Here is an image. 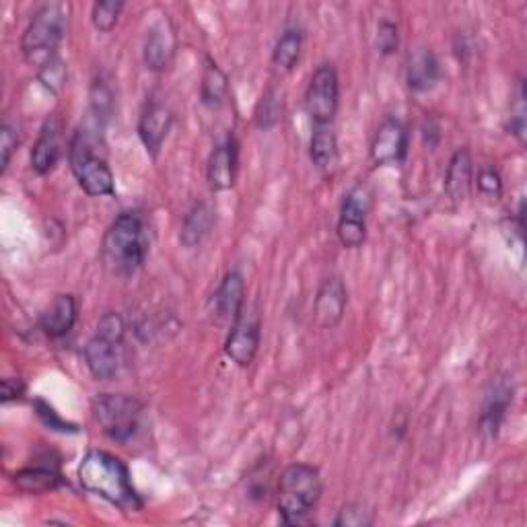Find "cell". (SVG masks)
Here are the masks:
<instances>
[{"label":"cell","instance_id":"6da1fadb","mask_svg":"<svg viewBox=\"0 0 527 527\" xmlns=\"http://www.w3.org/2000/svg\"><path fill=\"white\" fill-rule=\"evenodd\" d=\"M79 482L87 493L112 503L122 511L143 507L130 480L126 464L108 451H89L79 466Z\"/></svg>","mask_w":527,"mask_h":527},{"label":"cell","instance_id":"7a4b0ae2","mask_svg":"<svg viewBox=\"0 0 527 527\" xmlns=\"http://www.w3.org/2000/svg\"><path fill=\"white\" fill-rule=\"evenodd\" d=\"M149 256V237L143 219L122 213L103 235L101 262L110 274L128 278L136 274Z\"/></svg>","mask_w":527,"mask_h":527},{"label":"cell","instance_id":"3957f363","mask_svg":"<svg viewBox=\"0 0 527 527\" xmlns=\"http://www.w3.org/2000/svg\"><path fill=\"white\" fill-rule=\"evenodd\" d=\"M322 497V478L318 468L291 464L280 474L276 505L285 525H303Z\"/></svg>","mask_w":527,"mask_h":527},{"label":"cell","instance_id":"277c9868","mask_svg":"<svg viewBox=\"0 0 527 527\" xmlns=\"http://www.w3.org/2000/svg\"><path fill=\"white\" fill-rule=\"evenodd\" d=\"M68 27V5L48 3L38 9L23 31L21 52L31 66L44 68L58 58L60 42Z\"/></svg>","mask_w":527,"mask_h":527},{"label":"cell","instance_id":"5b68a950","mask_svg":"<svg viewBox=\"0 0 527 527\" xmlns=\"http://www.w3.org/2000/svg\"><path fill=\"white\" fill-rule=\"evenodd\" d=\"M68 163L85 194L93 198L116 194L114 173L108 165V159L99 151L97 138L87 128H79L73 140H70Z\"/></svg>","mask_w":527,"mask_h":527},{"label":"cell","instance_id":"8992f818","mask_svg":"<svg viewBox=\"0 0 527 527\" xmlns=\"http://www.w3.org/2000/svg\"><path fill=\"white\" fill-rule=\"evenodd\" d=\"M124 334L126 324L120 313L108 311L101 315L95 334L85 346L87 367L97 381H110L120 373L124 363Z\"/></svg>","mask_w":527,"mask_h":527},{"label":"cell","instance_id":"52a82bcc","mask_svg":"<svg viewBox=\"0 0 527 527\" xmlns=\"http://www.w3.org/2000/svg\"><path fill=\"white\" fill-rule=\"evenodd\" d=\"M143 410V402L126 394H99L91 404L97 427L105 437L118 443H128L136 437Z\"/></svg>","mask_w":527,"mask_h":527},{"label":"cell","instance_id":"ba28073f","mask_svg":"<svg viewBox=\"0 0 527 527\" xmlns=\"http://www.w3.org/2000/svg\"><path fill=\"white\" fill-rule=\"evenodd\" d=\"M373 196L365 184L350 188L342 200L336 235L346 250H357L367 239V217L371 213Z\"/></svg>","mask_w":527,"mask_h":527},{"label":"cell","instance_id":"9c48e42d","mask_svg":"<svg viewBox=\"0 0 527 527\" xmlns=\"http://www.w3.org/2000/svg\"><path fill=\"white\" fill-rule=\"evenodd\" d=\"M340 99V83L338 73L332 64H322L315 70L307 93H305V108L315 126H330Z\"/></svg>","mask_w":527,"mask_h":527},{"label":"cell","instance_id":"30bf717a","mask_svg":"<svg viewBox=\"0 0 527 527\" xmlns=\"http://www.w3.org/2000/svg\"><path fill=\"white\" fill-rule=\"evenodd\" d=\"M260 346V315L256 309L248 307L239 313V318L231 324V332L225 342V355L237 367H250L256 359Z\"/></svg>","mask_w":527,"mask_h":527},{"label":"cell","instance_id":"8fae6325","mask_svg":"<svg viewBox=\"0 0 527 527\" xmlns=\"http://www.w3.org/2000/svg\"><path fill=\"white\" fill-rule=\"evenodd\" d=\"M171 126H173V112L169 108V103L161 97L151 95L145 103L143 114H140L138 136L153 157H157V153L161 151Z\"/></svg>","mask_w":527,"mask_h":527},{"label":"cell","instance_id":"7c38bea8","mask_svg":"<svg viewBox=\"0 0 527 527\" xmlns=\"http://www.w3.org/2000/svg\"><path fill=\"white\" fill-rule=\"evenodd\" d=\"M513 402V383L509 377H495L490 381L488 390L484 394V404H482V414L478 420L480 433L488 439H493L499 435L501 425L505 420V414Z\"/></svg>","mask_w":527,"mask_h":527},{"label":"cell","instance_id":"4fadbf2b","mask_svg":"<svg viewBox=\"0 0 527 527\" xmlns=\"http://www.w3.org/2000/svg\"><path fill=\"white\" fill-rule=\"evenodd\" d=\"M348 303V293L342 283V278L330 276L318 289V295H315L313 301V322L322 330H332L336 328L346 311Z\"/></svg>","mask_w":527,"mask_h":527},{"label":"cell","instance_id":"5bb4252c","mask_svg":"<svg viewBox=\"0 0 527 527\" xmlns=\"http://www.w3.org/2000/svg\"><path fill=\"white\" fill-rule=\"evenodd\" d=\"M406 151H408V132L404 124L396 118H388L375 132V138L371 143V161L377 167L396 165L404 161Z\"/></svg>","mask_w":527,"mask_h":527},{"label":"cell","instance_id":"9a60e30c","mask_svg":"<svg viewBox=\"0 0 527 527\" xmlns=\"http://www.w3.org/2000/svg\"><path fill=\"white\" fill-rule=\"evenodd\" d=\"M62 155V120L52 114L42 124L38 140L31 149V169L38 175L50 173Z\"/></svg>","mask_w":527,"mask_h":527},{"label":"cell","instance_id":"2e32d148","mask_svg":"<svg viewBox=\"0 0 527 527\" xmlns=\"http://www.w3.org/2000/svg\"><path fill=\"white\" fill-rule=\"evenodd\" d=\"M175 48H178V38H175V29L169 23V19L157 21L145 38V48H143V58L149 70L153 73H163L169 68Z\"/></svg>","mask_w":527,"mask_h":527},{"label":"cell","instance_id":"e0dca14e","mask_svg":"<svg viewBox=\"0 0 527 527\" xmlns=\"http://www.w3.org/2000/svg\"><path fill=\"white\" fill-rule=\"evenodd\" d=\"M237 178V143L229 138L227 143L217 145L208 157L206 180L213 192H227L235 186Z\"/></svg>","mask_w":527,"mask_h":527},{"label":"cell","instance_id":"ac0fdd59","mask_svg":"<svg viewBox=\"0 0 527 527\" xmlns=\"http://www.w3.org/2000/svg\"><path fill=\"white\" fill-rule=\"evenodd\" d=\"M79 305L73 295H58L42 313L40 328L50 338H64L77 324Z\"/></svg>","mask_w":527,"mask_h":527},{"label":"cell","instance_id":"d6986e66","mask_svg":"<svg viewBox=\"0 0 527 527\" xmlns=\"http://www.w3.org/2000/svg\"><path fill=\"white\" fill-rule=\"evenodd\" d=\"M213 305H215V313L223 322L233 324L239 318V313L245 307V283L243 276L237 270L225 274L213 297Z\"/></svg>","mask_w":527,"mask_h":527},{"label":"cell","instance_id":"ffe728a7","mask_svg":"<svg viewBox=\"0 0 527 527\" xmlns=\"http://www.w3.org/2000/svg\"><path fill=\"white\" fill-rule=\"evenodd\" d=\"M472 171L474 167L470 151L466 147L455 151L445 173V194L451 202L460 204L468 198L472 190Z\"/></svg>","mask_w":527,"mask_h":527},{"label":"cell","instance_id":"44dd1931","mask_svg":"<svg viewBox=\"0 0 527 527\" xmlns=\"http://www.w3.org/2000/svg\"><path fill=\"white\" fill-rule=\"evenodd\" d=\"M441 77V68L437 56L429 48L416 50L406 66V83L412 91L425 93L431 91Z\"/></svg>","mask_w":527,"mask_h":527},{"label":"cell","instance_id":"7402d4cb","mask_svg":"<svg viewBox=\"0 0 527 527\" xmlns=\"http://www.w3.org/2000/svg\"><path fill=\"white\" fill-rule=\"evenodd\" d=\"M229 97V79L223 68L213 60L206 58L200 83V99L208 110H219Z\"/></svg>","mask_w":527,"mask_h":527},{"label":"cell","instance_id":"603a6c76","mask_svg":"<svg viewBox=\"0 0 527 527\" xmlns=\"http://www.w3.org/2000/svg\"><path fill=\"white\" fill-rule=\"evenodd\" d=\"M62 476L54 466L23 468L13 476V484L25 495H44L62 484Z\"/></svg>","mask_w":527,"mask_h":527},{"label":"cell","instance_id":"cb8c5ba5","mask_svg":"<svg viewBox=\"0 0 527 527\" xmlns=\"http://www.w3.org/2000/svg\"><path fill=\"white\" fill-rule=\"evenodd\" d=\"M215 225V213L206 202H196L182 223L180 241L184 248H196Z\"/></svg>","mask_w":527,"mask_h":527},{"label":"cell","instance_id":"d4e9b609","mask_svg":"<svg viewBox=\"0 0 527 527\" xmlns=\"http://www.w3.org/2000/svg\"><path fill=\"white\" fill-rule=\"evenodd\" d=\"M309 155H311L313 165L322 171H328L336 165L338 140L330 126H315L311 134V143H309Z\"/></svg>","mask_w":527,"mask_h":527},{"label":"cell","instance_id":"484cf974","mask_svg":"<svg viewBox=\"0 0 527 527\" xmlns=\"http://www.w3.org/2000/svg\"><path fill=\"white\" fill-rule=\"evenodd\" d=\"M303 50V33L299 29H287L274 46L272 64L280 73H291L297 66Z\"/></svg>","mask_w":527,"mask_h":527},{"label":"cell","instance_id":"4316f807","mask_svg":"<svg viewBox=\"0 0 527 527\" xmlns=\"http://www.w3.org/2000/svg\"><path fill=\"white\" fill-rule=\"evenodd\" d=\"M280 118H283V99L274 89H268L256 108V126L260 130H270L280 122Z\"/></svg>","mask_w":527,"mask_h":527},{"label":"cell","instance_id":"83f0119b","mask_svg":"<svg viewBox=\"0 0 527 527\" xmlns=\"http://www.w3.org/2000/svg\"><path fill=\"white\" fill-rule=\"evenodd\" d=\"M122 9V0H101V3H95L91 9V21L95 29L101 33H110L118 25Z\"/></svg>","mask_w":527,"mask_h":527},{"label":"cell","instance_id":"f1b7e54d","mask_svg":"<svg viewBox=\"0 0 527 527\" xmlns=\"http://www.w3.org/2000/svg\"><path fill=\"white\" fill-rule=\"evenodd\" d=\"M373 513L359 503H348L338 511V517L334 519L336 527H371L373 525Z\"/></svg>","mask_w":527,"mask_h":527},{"label":"cell","instance_id":"f546056e","mask_svg":"<svg viewBox=\"0 0 527 527\" xmlns=\"http://www.w3.org/2000/svg\"><path fill=\"white\" fill-rule=\"evenodd\" d=\"M91 105L97 114V120H108L114 110V95L103 81H93L91 85Z\"/></svg>","mask_w":527,"mask_h":527},{"label":"cell","instance_id":"4dcf8cb0","mask_svg":"<svg viewBox=\"0 0 527 527\" xmlns=\"http://www.w3.org/2000/svg\"><path fill=\"white\" fill-rule=\"evenodd\" d=\"M400 48V33H398V25L383 19L377 27V50L383 56H392L396 54Z\"/></svg>","mask_w":527,"mask_h":527},{"label":"cell","instance_id":"1f68e13d","mask_svg":"<svg viewBox=\"0 0 527 527\" xmlns=\"http://www.w3.org/2000/svg\"><path fill=\"white\" fill-rule=\"evenodd\" d=\"M17 147H19V132L9 122H5L0 126V173H5L9 169V163Z\"/></svg>","mask_w":527,"mask_h":527},{"label":"cell","instance_id":"d6a6232c","mask_svg":"<svg viewBox=\"0 0 527 527\" xmlns=\"http://www.w3.org/2000/svg\"><path fill=\"white\" fill-rule=\"evenodd\" d=\"M478 192L490 200H499L503 194L501 173L495 167H482L478 173Z\"/></svg>","mask_w":527,"mask_h":527},{"label":"cell","instance_id":"836d02e7","mask_svg":"<svg viewBox=\"0 0 527 527\" xmlns=\"http://www.w3.org/2000/svg\"><path fill=\"white\" fill-rule=\"evenodd\" d=\"M35 414L40 416L42 423L46 427H50L52 431H60V433H77V427L66 423L64 418H60V414L50 406L46 404L44 400H35Z\"/></svg>","mask_w":527,"mask_h":527},{"label":"cell","instance_id":"e575fe53","mask_svg":"<svg viewBox=\"0 0 527 527\" xmlns=\"http://www.w3.org/2000/svg\"><path fill=\"white\" fill-rule=\"evenodd\" d=\"M40 81L52 93H60L62 87H64V83H66V68H64V62L60 58H56L50 64H46L44 68H40Z\"/></svg>","mask_w":527,"mask_h":527},{"label":"cell","instance_id":"d590c367","mask_svg":"<svg viewBox=\"0 0 527 527\" xmlns=\"http://www.w3.org/2000/svg\"><path fill=\"white\" fill-rule=\"evenodd\" d=\"M511 134H515L519 138V143L525 140V89H523V81L519 83L517 89V99H515V108L511 110Z\"/></svg>","mask_w":527,"mask_h":527},{"label":"cell","instance_id":"8d00e7d4","mask_svg":"<svg viewBox=\"0 0 527 527\" xmlns=\"http://www.w3.org/2000/svg\"><path fill=\"white\" fill-rule=\"evenodd\" d=\"M25 394V383L21 377H5L3 379V404H11L21 400Z\"/></svg>","mask_w":527,"mask_h":527}]
</instances>
